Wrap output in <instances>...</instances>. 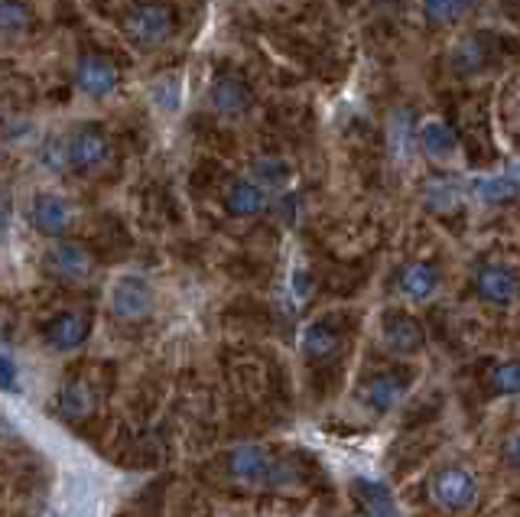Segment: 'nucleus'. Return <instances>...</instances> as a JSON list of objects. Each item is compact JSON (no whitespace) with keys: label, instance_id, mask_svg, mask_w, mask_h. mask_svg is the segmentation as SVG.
Wrapping results in <instances>:
<instances>
[{"label":"nucleus","instance_id":"nucleus-1","mask_svg":"<svg viewBox=\"0 0 520 517\" xmlns=\"http://www.w3.org/2000/svg\"><path fill=\"white\" fill-rule=\"evenodd\" d=\"M121 33L137 53H156L176 36V10L163 0H140L124 10Z\"/></svg>","mask_w":520,"mask_h":517},{"label":"nucleus","instance_id":"nucleus-2","mask_svg":"<svg viewBox=\"0 0 520 517\" xmlns=\"http://www.w3.org/2000/svg\"><path fill=\"white\" fill-rule=\"evenodd\" d=\"M62 137H65V153H69V173L95 176L114 157V144L101 124H91V121L75 124L72 131Z\"/></svg>","mask_w":520,"mask_h":517},{"label":"nucleus","instance_id":"nucleus-3","mask_svg":"<svg viewBox=\"0 0 520 517\" xmlns=\"http://www.w3.org/2000/svg\"><path fill=\"white\" fill-rule=\"evenodd\" d=\"M208 108H212L215 118H221L225 124L247 118L254 108V88L244 79V72L218 69L212 85H208Z\"/></svg>","mask_w":520,"mask_h":517},{"label":"nucleus","instance_id":"nucleus-4","mask_svg":"<svg viewBox=\"0 0 520 517\" xmlns=\"http://www.w3.org/2000/svg\"><path fill=\"white\" fill-rule=\"evenodd\" d=\"M72 222H75V209L62 192L39 189L30 196V202H26V225L49 241H59L69 235Z\"/></svg>","mask_w":520,"mask_h":517},{"label":"nucleus","instance_id":"nucleus-5","mask_svg":"<svg viewBox=\"0 0 520 517\" xmlns=\"http://www.w3.org/2000/svg\"><path fill=\"white\" fill-rule=\"evenodd\" d=\"M472 290L481 303L511 309L520 303V274H517V267L504 264V261H485L475 267Z\"/></svg>","mask_w":520,"mask_h":517},{"label":"nucleus","instance_id":"nucleus-6","mask_svg":"<svg viewBox=\"0 0 520 517\" xmlns=\"http://www.w3.org/2000/svg\"><path fill=\"white\" fill-rule=\"evenodd\" d=\"M121 85V72H117V62L104 53H82L75 59L72 66V88L82 98L91 101H101V98H111Z\"/></svg>","mask_w":520,"mask_h":517},{"label":"nucleus","instance_id":"nucleus-7","mask_svg":"<svg viewBox=\"0 0 520 517\" xmlns=\"http://www.w3.org/2000/svg\"><path fill=\"white\" fill-rule=\"evenodd\" d=\"M429 495H433L436 508H442L446 514H468L478 504V482L468 469L449 465V469H439L433 475Z\"/></svg>","mask_w":520,"mask_h":517},{"label":"nucleus","instance_id":"nucleus-8","mask_svg":"<svg viewBox=\"0 0 520 517\" xmlns=\"http://www.w3.org/2000/svg\"><path fill=\"white\" fill-rule=\"evenodd\" d=\"M95 257L91 251H85L78 241H56L52 248L46 251V274L59 283H69V287H85L95 277Z\"/></svg>","mask_w":520,"mask_h":517},{"label":"nucleus","instance_id":"nucleus-9","mask_svg":"<svg viewBox=\"0 0 520 517\" xmlns=\"http://www.w3.org/2000/svg\"><path fill=\"white\" fill-rule=\"evenodd\" d=\"M153 283L143 274H121L108 290V306L117 319L140 322L153 313Z\"/></svg>","mask_w":520,"mask_h":517},{"label":"nucleus","instance_id":"nucleus-10","mask_svg":"<svg viewBox=\"0 0 520 517\" xmlns=\"http://www.w3.org/2000/svg\"><path fill=\"white\" fill-rule=\"evenodd\" d=\"M381 345L397 358H413L426 348V329L423 322L403 313V309H387L381 316Z\"/></svg>","mask_w":520,"mask_h":517},{"label":"nucleus","instance_id":"nucleus-11","mask_svg":"<svg viewBox=\"0 0 520 517\" xmlns=\"http://www.w3.org/2000/svg\"><path fill=\"white\" fill-rule=\"evenodd\" d=\"M407 387H410L407 374H400V371H377V374H368V378L361 381L358 400L368 410H374V413H387V410H394L403 397H407Z\"/></svg>","mask_w":520,"mask_h":517},{"label":"nucleus","instance_id":"nucleus-12","mask_svg":"<svg viewBox=\"0 0 520 517\" xmlns=\"http://www.w3.org/2000/svg\"><path fill=\"white\" fill-rule=\"evenodd\" d=\"M494 40L488 33H465L462 40H455L452 49H449V69L452 75H459V79H465V75H478L485 72L491 62H494Z\"/></svg>","mask_w":520,"mask_h":517},{"label":"nucleus","instance_id":"nucleus-13","mask_svg":"<svg viewBox=\"0 0 520 517\" xmlns=\"http://www.w3.org/2000/svg\"><path fill=\"white\" fill-rule=\"evenodd\" d=\"M439 290V267L433 261H407L394 270V293L407 303H426Z\"/></svg>","mask_w":520,"mask_h":517},{"label":"nucleus","instance_id":"nucleus-14","mask_svg":"<svg viewBox=\"0 0 520 517\" xmlns=\"http://www.w3.org/2000/svg\"><path fill=\"white\" fill-rule=\"evenodd\" d=\"M420 153L436 166H449L462 153V140L446 118H426L420 124Z\"/></svg>","mask_w":520,"mask_h":517},{"label":"nucleus","instance_id":"nucleus-15","mask_svg":"<svg viewBox=\"0 0 520 517\" xmlns=\"http://www.w3.org/2000/svg\"><path fill=\"white\" fill-rule=\"evenodd\" d=\"M91 335V319L85 313H75V309H65V313H56L46 326H43V339L52 352H75L82 348L85 339Z\"/></svg>","mask_w":520,"mask_h":517},{"label":"nucleus","instance_id":"nucleus-16","mask_svg":"<svg viewBox=\"0 0 520 517\" xmlns=\"http://www.w3.org/2000/svg\"><path fill=\"white\" fill-rule=\"evenodd\" d=\"M345 335L342 329L329 319H316L303 329V339H299V348H303V358L312 361V365H329L338 355H342Z\"/></svg>","mask_w":520,"mask_h":517},{"label":"nucleus","instance_id":"nucleus-17","mask_svg":"<svg viewBox=\"0 0 520 517\" xmlns=\"http://www.w3.org/2000/svg\"><path fill=\"white\" fill-rule=\"evenodd\" d=\"M270 205H273V192L264 189L251 176L234 179V183L225 189V212L231 218H257V215L270 212Z\"/></svg>","mask_w":520,"mask_h":517},{"label":"nucleus","instance_id":"nucleus-18","mask_svg":"<svg viewBox=\"0 0 520 517\" xmlns=\"http://www.w3.org/2000/svg\"><path fill=\"white\" fill-rule=\"evenodd\" d=\"M228 469L241 485H270L273 475V459L264 446L257 443H241L228 452Z\"/></svg>","mask_w":520,"mask_h":517},{"label":"nucleus","instance_id":"nucleus-19","mask_svg":"<svg viewBox=\"0 0 520 517\" xmlns=\"http://www.w3.org/2000/svg\"><path fill=\"white\" fill-rule=\"evenodd\" d=\"M468 196L481 205H507L520 199V166L468 179Z\"/></svg>","mask_w":520,"mask_h":517},{"label":"nucleus","instance_id":"nucleus-20","mask_svg":"<svg viewBox=\"0 0 520 517\" xmlns=\"http://www.w3.org/2000/svg\"><path fill=\"white\" fill-rule=\"evenodd\" d=\"M465 192H468V183H462V179H455L449 173H436L423 183L420 202L423 209L433 215H452L459 212V205L465 202Z\"/></svg>","mask_w":520,"mask_h":517},{"label":"nucleus","instance_id":"nucleus-21","mask_svg":"<svg viewBox=\"0 0 520 517\" xmlns=\"http://www.w3.org/2000/svg\"><path fill=\"white\" fill-rule=\"evenodd\" d=\"M387 153L397 163H407L413 150H420V127H413V111L410 108H394L387 114Z\"/></svg>","mask_w":520,"mask_h":517},{"label":"nucleus","instance_id":"nucleus-22","mask_svg":"<svg viewBox=\"0 0 520 517\" xmlns=\"http://www.w3.org/2000/svg\"><path fill=\"white\" fill-rule=\"evenodd\" d=\"M351 491H355V504L361 517H400L394 495H390L381 482L358 478V482L351 485Z\"/></svg>","mask_w":520,"mask_h":517},{"label":"nucleus","instance_id":"nucleus-23","mask_svg":"<svg viewBox=\"0 0 520 517\" xmlns=\"http://www.w3.org/2000/svg\"><path fill=\"white\" fill-rule=\"evenodd\" d=\"M56 410L62 420L82 423L91 417V410H95V394H91V387L85 381H69L62 384V391L56 397Z\"/></svg>","mask_w":520,"mask_h":517},{"label":"nucleus","instance_id":"nucleus-24","mask_svg":"<svg viewBox=\"0 0 520 517\" xmlns=\"http://www.w3.org/2000/svg\"><path fill=\"white\" fill-rule=\"evenodd\" d=\"M481 0H420V14L429 27H455L462 23Z\"/></svg>","mask_w":520,"mask_h":517},{"label":"nucleus","instance_id":"nucleus-25","mask_svg":"<svg viewBox=\"0 0 520 517\" xmlns=\"http://www.w3.org/2000/svg\"><path fill=\"white\" fill-rule=\"evenodd\" d=\"M247 176L257 179L260 186L270 189L273 196H277V192H286V186H290L293 166L286 163L283 157H257V160L251 163V170H247Z\"/></svg>","mask_w":520,"mask_h":517},{"label":"nucleus","instance_id":"nucleus-26","mask_svg":"<svg viewBox=\"0 0 520 517\" xmlns=\"http://www.w3.org/2000/svg\"><path fill=\"white\" fill-rule=\"evenodd\" d=\"M36 160L52 176H65V173H69V153H65V137L62 134L46 137L43 144L36 147Z\"/></svg>","mask_w":520,"mask_h":517},{"label":"nucleus","instance_id":"nucleus-27","mask_svg":"<svg viewBox=\"0 0 520 517\" xmlns=\"http://www.w3.org/2000/svg\"><path fill=\"white\" fill-rule=\"evenodd\" d=\"M488 394L517 397L520 394V361H501L488 371Z\"/></svg>","mask_w":520,"mask_h":517},{"label":"nucleus","instance_id":"nucleus-28","mask_svg":"<svg viewBox=\"0 0 520 517\" xmlns=\"http://www.w3.org/2000/svg\"><path fill=\"white\" fill-rule=\"evenodd\" d=\"M0 27H4V36H23L33 27V10L26 0H4L0 4Z\"/></svg>","mask_w":520,"mask_h":517},{"label":"nucleus","instance_id":"nucleus-29","mask_svg":"<svg viewBox=\"0 0 520 517\" xmlns=\"http://www.w3.org/2000/svg\"><path fill=\"white\" fill-rule=\"evenodd\" d=\"M153 105L160 108V111H166V114H173L176 108H179V101H182V95H179V82L176 79H160L153 85Z\"/></svg>","mask_w":520,"mask_h":517},{"label":"nucleus","instance_id":"nucleus-30","mask_svg":"<svg viewBox=\"0 0 520 517\" xmlns=\"http://www.w3.org/2000/svg\"><path fill=\"white\" fill-rule=\"evenodd\" d=\"M0 378H4V391L7 394L17 391V361H13L10 348H4V355H0Z\"/></svg>","mask_w":520,"mask_h":517},{"label":"nucleus","instance_id":"nucleus-31","mask_svg":"<svg viewBox=\"0 0 520 517\" xmlns=\"http://www.w3.org/2000/svg\"><path fill=\"white\" fill-rule=\"evenodd\" d=\"M504 452H507V462H511L514 469L520 472V430L507 436V446H504Z\"/></svg>","mask_w":520,"mask_h":517}]
</instances>
